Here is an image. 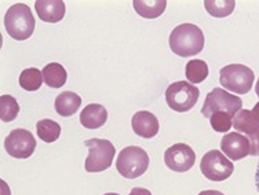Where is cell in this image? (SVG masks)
I'll return each mask as SVG.
<instances>
[{
  "mask_svg": "<svg viewBox=\"0 0 259 195\" xmlns=\"http://www.w3.org/2000/svg\"><path fill=\"white\" fill-rule=\"evenodd\" d=\"M255 185H256V190L259 192V162L256 165V172H255Z\"/></svg>",
  "mask_w": 259,
  "mask_h": 195,
  "instance_id": "28",
  "label": "cell"
},
{
  "mask_svg": "<svg viewBox=\"0 0 259 195\" xmlns=\"http://www.w3.org/2000/svg\"><path fill=\"white\" fill-rule=\"evenodd\" d=\"M20 113V105L15 100L14 96L2 95L0 96V118L5 122H10Z\"/></svg>",
  "mask_w": 259,
  "mask_h": 195,
  "instance_id": "23",
  "label": "cell"
},
{
  "mask_svg": "<svg viewBox=\"0 0 259 195\" xmlns=\"http://www.w3.org/2000/svg\"><path fill=\"white\" fill-rule=\"evenodd\" d=\"M5 149L7 154L11 157L25 160L33 154L36 149V140L29 131L17 128V129L11 131L6 138Z\"/></svg>",
  "mask_w": 259,
  "mask_h": 195,
  "instance_id": "9",
  "label": "cell"
},
{
  "mask_svg": "<svg viewBox=\"0 0 259 195\" xmlns=\"http://www.w3.org/2000/svg\"><path fill=\"white\" fill-rule=\"evenodd\" d=\"M35 9L40 20L57 24L65 17V3L62 0H37Z\"/></svg>",
  "mask_w": 259,
  "mask_h": 195,
  "instance_id": "14",
  "label": "cell"
},
{
  "mask_svg": "<svg viewBox=\"0 0 259 195\" xmlns=\"http://www.w3.org/2000/svg\"><path fill=\"white\" fill-rule=\"evenodd\" d=\"M243 107V100L240 96L229 94L222 88H214L207 94L204 105L201 107V114L209 118L217 111H226L228 114L234 117V114Z\"/></svg>",
  "mask_w": 259,
  "mask_h": 195,
  "instance_id": "7",
  "label": "cell"
},
{
  "mask_svg": "<svg viewBox=\"0 0 259 195\" xmlns=\"http://www.w3.org/2000/svg\"><path fill=\"white\" fill-rule=\"evenodd\" d=\"M221 150L232 161H239L249 155V142L239 132H228L221 140Z\"/></svg>",
  "mask_w": 259,
  "mask_h": 195,
  "instance_id": "12",
  "label": "cell"
},
{
  "mask_svg": "<svg viewBox=\"0 0 259 195\" xmlns=\"http://www.w3.org/2000/svg\"><path fill=\"white\" fill-rule=\"evenodd\" d=\"M204 7L209 15L215 18H225L233 13L236 2L233 0H205Z\"/></svg>",
  "mask_w": 259,
  "mask_h": 195,
  "instance_id": "20",
  "label": "cell"
},
{
  "mask_svg": "<svg viewBox=\"0 0 259 195\" xmlns=\"http://www.w3.org/2000/svg\"><path fill=\"white\" fill-rule=\"evenodd\" d=\"M255 92H256V95H258V98H259V79H258V83H256V85H255Z\"/></svg>",
  "mask_w": 259,
  "mask_h": 195,
  "instance_id": "29",
  "label": "cell"
},
{
  "mask_svg": "<svg viewBox=\"0 0 259 195\" xmlns=\"http://www.w3.org/2000/svg\"><path fill=\"white\" fill-rule=\"evenodd\" d=\"M201 173L211 181H224L233 173V162L218 150H211L205 153L200 162Z\"/></svg>",
  "mask_w": 259,
  "mask_h": 195,
  "instance_id": "8",
  "label": "cell"
},
{
  "mask_svg": "<svg viewBox=\"0 0 259 195\" xmlns=\"http://www.w3.org/2000/svg\"><path fill=\"white\" fill-rule=\"evenodd\" d=\"M208 77V65L201 59H192L186 63V79L190 84L203 83Z\"/></svg>",
  "mask_w": 259,
  "mask_h": 195,
  "instance_id": "19",
  "label": "cell"
},
{
  "mask_svg": "<svg viewBox=\"0 0 259 195\" xmlns=\"http://www.w3.org/2000/svg\"><path fill=\"white\" fill-rule=\"evenodd\" d=\"M85 147L89 149V157L85 158V170L91 173L104 172L110 168L116 154L115 146L106 139L85 140Z\"/></svg>",
  "mask_w": 259,
  "mask_h": 195,
  "instance_id": "5",
  "label": "cell"
},
{
  "mask_svg": "<svg viewBox=\"0 0 259 195\" xmlns=\"http://www.w3.org/2000/svg\"><path fill=\"white\" fill-rule=\"evenodd\" d=\"M233 128L239 134H244L249 142V155H259V124L252 118L251 111L241 109L233 117Z\"/></svg>",
  "mask_w": 259,
  "mask_h": 195,
  "instance_id": "11",
  "label": "cell"
},
{
  "mask_svg": "<svg viewBox=\"0 0 259 195\" xmlns=\"http://www.w3.org/2000/svg\"><path fill=\"white\" fill-rule=\"evenodd\" d=\"M200 91L196 85L188 81H177L169 85L165 91V102L169 109L178 113H186L192 110L197 103Z\"/></svg>",
  "mask_w": 259,
  "mask_h": 195,
  "instance_id": "6",
  "label": "cell"
},
{
  "mask_svg": "<svg viewBox=\"0 0 259 195\" xmlns=\"http://www.w3.org/2000/svg\"><path fill=\"white\" fill-rule=\"evenodd\" d=\"M255 80V75L248 66L233 63L222 68L220 72L221 85L228 91H232L234 94L244 95L248 94L252 88Z\"/></svg>",
  "mask_w": 259,
  "mask_h": 195,
  "instance_id": "4",
  "label": "cell"
},
{
  "mask_svg": "<svg viewBox=\"0 0 259 195\" xmlns=\"http://www.w3.org/2000/svg\"><path fill=\"white\" fill-rule=\"evenodd\" d=\"M131 126L135 134L144 139L155 138L159 134V120L150 111L142 110L135 113L131 120Z\"/></svg>",
  "mask_w": 259,
  "mask_h": 195,
  "instance_id": "13",
  "label": "cell"
},
{
  "mask_svg": "<svg viewBox=\"0 0 259 195\" xmlns=\"http://www.w3.org/2000/svg\"><path fill=\"white\" fill-rule=\"evenodd\" d=\"M43 73V80L49 87L53 88H60L65 85L68 80V73L61 63L57 62H51L49 65L45 66V69L41 70Z\"/></svg>",
  "mask_w": 259,
  "mask_h": 195,
  "instance_id": "18",
  "label": "cell"
},
{
  "mask_svg": "<svg viewBox=\"0 0 259 195\" xmlns=\"http://www.w3.org/2000/svg\"><path fill=\"white\" fill-rule=\"evenodd\" d=\"M204 35L199 26L193 24H182L175 28L169 35V48L178 56H194L204 48Z\"/></svg>",
  "mask_w": 259,
  "mask_h": 195,
  "instance_id": "1",
  "label": "cell"
},
{
  "mask_svg": "<svg viewBox=\"0 0 259 195\" xmlns=\"http://www.w3.org/2000/svg\"><path fill=\"white\" fill-rule=\"evenodd\" d=\"M106 120H108V111L104 106L98 103L85 106L80 114V122L85 129H98L104 125Z\"/></svg>",
  "mask_w": 259,
  "mask_h": 195,
  "instance_id": "15",
  "label": "cell"
},
{
  "mask_svg": "<svg viewBox=\"0 0 259 195\" xmlns=\"http://www.w3.org/2000/svg\"><path fill=\"white\" fill-rule=\"evenodd\" d=\"M43 83V73L36 68H29L21 72L20 85L25 91H37Z\"/></svg>",
  "mask_w": 259,
  "mask_h": 195,
  "instance_id": "22",
  "label": "cell"
},
{
  "mask_svg": "<svg viewBox=\"0 0 259 195\" xmlns=\"http://www.w3.org/2000/svg\"><path fill=\"white\" fill-rule=\"evenodd\" d=\"M167 7L165 0H135L134 9L135 11L148 20H153L163 14Z\"/></svg>",
  "mask_w": 259,
  "mask_h": 195,
  "instance_id": "17",
  "label": "cell"
},
{
  "mask_svg": "<svg viewBox=\"0 0 259 195\" xmlns=\"http://www.w3.org/2000/svg\"><path fill=\"white\" fill-rule=\"evenodd\" d=\"M209 124L215 132H228L233 126V117L226 111H217L209 117Z\"/></svg>",
  "mask_w": 259,
  "mask_h": 195,
  "instance_id": "24",
  "label": "cell"
},
{
  "mask_svg": "<svg viewBox=\"0 0 259 195\" xmlns=\"http://www.w3.org/2000/svg\"><path fill=\"white\" fill-rule=\"evenodd\" d=\"M116 168L125 179H137L149 168V155L138 146H128L117 155Z\"/></svg>",
  "mask_w": 259,
  "mask_h": 195,
  "instance_id": "3",
  "label": "cell"
},
{
  "mask_svg": "<svg viewBox=\"0 0 259 195\" xmlns=\"http://www.w3.org/2000/svg\"><path fill=\"white\" fill-rule=\"evenodd\" d=\"M194 161H196V154H194L193 149L185 143H177V145L171 146L164 153L165 165L178 173H185L192 169Z\"/></svg>",
  "mask_w": 259,
  "mask_h": 195,
  "instance_id": "10",
  "label": "cell"
},
{
  "mask_svg": "<svg viewBox=\"0 0 259 195\" xmlns=\"http://www.w3.org/2000/svg\"><path fill=\"white\" fill-rule=\"evenodd\" d=\"M55 111L61 117H70L79 110L81 106V98L72 91H65L55 98Z\"/></svg>",
  "mask_w": 259,
  "mask_h": 195,
  "instance_id": "16",
  "label": "cell"
},
{
  "mask_svg": "<svg viewBox=\"0 0 259 195\" xmlns=\"http://www.w3.org/2000/svg\"><path fill=\"white\" fill-rule=\"evenodd\" d=\"M104 195H119V194H116V192H108V194H104Z\"/></svg>",
  "mask_w": 259,
  "mask_h": 195,
  "instance_id": "30",
  "label": "cell"
},
{
  "mask_svg": "<svg viewBox=\"0 0 259 195\" xmlns=\"http://www.w3.org/2000/svg\"><path fill=\"white\" fill-rule=\"evenodd\" d=\"M5 26L9 36L14 40H26L35 30V18L28 6L15 3L6 13Z\"/></svg>",
  "mask_w": 259,
  "mask_h": 195,
  "instance_id": "2",
  "label": "cell"
},
{
  "mask_svg": "<svg viewBox=\"0 0 259 195\" xmlns=\"http://www.w3.org/2000/svg\"><path fill=\"white\" fill-rule=\"evenodd\" d=\"M130 195H152L149 190H146V188H141V187H134Z\"/></svg>",
  "mask_w": 259,
  "mask_h": 195,
  "instance_id": "25",
  "label": "cell"
},
{
  "mask_svg": "<svg viewBox=\"0 0 259 195\" xmlns=\"http://www.w3.org/2000/svg\"><path fill=\"white\" fill-rule=\"evenodd\" d=\"M251 115H252V118L259 124V102L254 106V109L251 110Z\"/></svg>",
  "mask_w": 259,
  "mask_h": 195,
  "instance_id": "26",
  "label": "cell"
},
{
  "mask_svg": "<svg viewBox=\"0 0 259 195\" xmlns=\"http://www.w3.org/2000/svg\"><path fill=\"white\" fill-rule=\"evenodd\" d=\"M199 195H225V194H222L221 191H217V190H205V191H201Z\"/></svg>",
  "mask_w": 259,
  "mask_h": 195,
  "instance_id": "27",
  "label": "cell"
},
{
  "mask_svg": "<svg viewBox=\"0 0 259 195\" xmlns=\"http://www.w3.org/2000/svg\"><path fill=\"white\" fill-rule=\"evenodd\" d=\"M36 131H37L40 140H43L46 143H53L55 140H58L61 135L60 124L53 120H40L36 124Z\"/></svg>",
  "mask_w": 259,
  "mask_h": 195,
  "instance_id": "21",
  "label": "cell"
}]
</instances>
